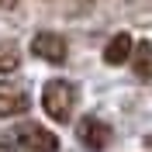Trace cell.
<instances>
[{
    "label": "cell",
    "mask_w": 152,
    "mask_h": 152,
    "mask_svg": "<svg viewBox=\"0 0 152 152\" xmlns=\"http://www.w3.org/2000/svg\"><path fill=\"white\" fill-rule=\"evenodd\" d=\"M42 107H45V114L52 121L66 124L76 107V86L66 83V80H48L45 90H42Z\"/></svg>",
    "instance_id": "cell-1"
},
{
    "label": "cell",
    "mask_w": 152,
    "mask_h": 152,
    "mask_svg": "<svg viewBox=\"0 0 152 152\" xmlns=\"http://www.w3.org/2000/svg\"><path fill=\"white\" fill-rule=\"evenodd\" d=\"M31 52H35L38 59L52 62V66H59V62H66L69 45H66V38L59 35V31H38V35L31 38Z\"/></svg>",
    "instance_id": "cell-2"
},
{
    "label": "cell",
    "mask_w": 152,
    "mask_h": 152,
    "mask_svg": "<svg viewBox=\"0 0 152 152\" xmlns=\"http://www.w3.org/2000/svg\"><path fill=\"white\" fill-rule=\"evenodd\" d=\"M31 107V94L24 90V83H0V118H18Z\"/></svg>",
    "instance_id": "cell-3"
},
{
    "label": "cell",
    "mask_w": 152,
    "mask_h": 152,
    "mask_svg": "<svg viewBox=\"0 0 152 152\" xmlns=\"http://www.w3.org/2000/svg\"><path fill=\"white\" fill-rule=\"evenodd\" d=\"M76 138H80L86 149L100 152V149H107V142H111V124L90 114V118H83V121L76 124Z\"/></svg>",
    "instance_id": "cell-4"
},
{
    "label": "cell",
    "mask_w": 152,
    "mask_h": 152,
    "mask_svg": "<svg viewBox=\"0 0 152 152\" xmlns=\"http://www.w3.org/2000/svg\"><path fill=\"white\" fill-rule=\"evenodd\" d=\"M18 145H24L28 152H56L59 138L42 124H21L18 128Z\"/></svg>",
    "instance_id": "cell-5"
},
{
    "label": "cell",
    "mask_w": 152,
    "mask_h": 152,
    "mask_svg": "<svg viewBox=\"0 0 152 152\" xmlns=\"http://www.w3.org/2000/svg\"><path fill=\"white\" fill-rule=\"evenodd\" d=\"M132 35L128 31H121V35H114L111 42H107V48H104V62L107 66H121V62H128L132 59Z\"/></svg>",
    "instance_id": "cell-6"
},
{
    "label": "cell",
    "mask_w": 152,
    "mask_h": 152,
    "mask_svg": "<svg viewBox=\"0 0 152 152\" xmlns=\"http://www.w3.org/2000/svg\"><path fill=\"white\" fill-rule=\"evenodd\" d=\"M132 69L138 80H149L152 76V42L145 38V42H138V45H132Z\"/></svg>",
    "instance_id": "cell-7"
},
{
    "label": "cell",
    "mask_w": 152,
    "mask_h": 152,
    "mask_svg": "<svg viewBox=\"0 0 152 152\" xmlns=\"http://www.w3.org/2000/svg\"><path fill=\"white\" fill-rule=\"evenodd\" d=\"M21 66V52L10 38H0V73H14Z\"/></svg>",
    "instance_id": "cell-8"
},
{
    "label": "cell",
    "mask_w": 152,
    "mask_h": 152,
    "mask_svg": "<svg viewBox=\"0 0 152 152\" xmlns=\"http://www.w3.org/2000/svg\"><path fill=\"white\" fill-rule=\"evenodd\" d=\"M0 152H18V145L7 142V138H0Z\"/></svg>",
    "instance_id": "cell-9"
},
{
    "label": "cell",
    "mask_w": 152,
    "mask_h": 152,
    "mask_svg": "<svg viewBox=\"0 0 152 152\" xmlns=\"http://www.w3.org/2000/svg\"><path fill=\"white\" fill-rule=\"evenodd\" d=\"M149 145H152V135H149Z\"/></svg>",
    "instance_id": "cell-10"
}]
</instances>
